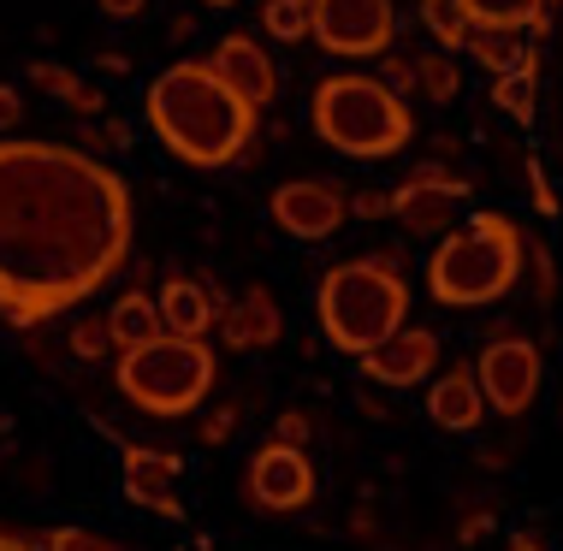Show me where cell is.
<instances>
[{
    "mask_svg": "<svg viewBox=\"0 0 563 551\" xmlns=\"http://www.w3.org/2000/svg\"><path fill=\"white\" fill-rule=\"evenodd\" d=\"M131 184L71 143L0 136V320L42 327L125 267Z\"/></svg>",
    "mask_w": 563,
    "mask_h": 551,
    "instance_id": "6da1fadb",
    "label": "cell"
},
{
    "mask_svg": "<svg viewBox=\"0 0 563 551\" xmlns=\"http://www.w3.org/2000/svg\"><path fill=\"white\" fill-rule=\"evenodd\" d=\"M143 107H148V131L161 136V148H173V155L185 166H196V173L232 166L243 148H250L255 113H262V107L243 101L208 59H178V66H166L161 78L148 84Z\"/></svg>",
    "mask_w": 563,
    "mask_h": 551,
    "instance_id": "7a4b0ae2",
    "label": "cell"
},
{
    "mask_svg": "<svg viewBox=\"0 0 563 551\" xmlns=\"http://www.w3.org/2000/svg\"><path fill=\"white\" fill-rule=\"evenodd\" d=\"M528 238L510 213H468L428 255V297L445 309H486L522 285Z\"/></svg>",
    "mask_w": 563,
    "mask_h": 551,
    "instance_id": "3957f363",
    "label": "cell"
},
{
    "mask_svg": "<svg viewBox=\"0 0 563 551\" xmlns=\"http://www.w3.org/2000/svg\"><path fill=\"white\" fill-rule=\"evenodd\" d=\"M309 125L327 148H339L350 161H391L416 136V113L374 71H332V78L314 84Z\"/></svg>",
    "mask_w": 563,
    "mask_h": 551,
    "instance_id": "277c9868",
    "label": "cell"
},
{
    "mask_svg": "<svg viewBox=\"0 0 563 551\" xmlns=\"http://www.w3.org/2000/svg\"><path fill=\"white\" fill-rule=\"evenodd\" d=\"M314 315L339 356H368L374 344H386L398 327H409V285L398 273V255L339 262L314 290Z\"/></svg>",
    "mask_w": 563,
    "mask_h": 551,
    "instance_id": "5b68a950",
    "label": "cell"
},
{
    "mask_svg": "<svg viewBox=\"0 0 563 551\" xmlns=\"http://www.w3.org/2000/svg\"><path fill=\"white\" fill-rule=\"evenodd\" d=\"M119 392L131 397V409L155 421L196 416L202 397L214 392V350L208 339H173V332L119 350Z\"/></svg>",
    "mask_w": 563,
    "mask_h": 551,
    "instance_id": "8992f818",
    "label": "cell"
},
{
    "mask_svg": "<svg viewBox=\"0 0 563 551\" xmlns=\"http://www.w3.org/2000/svg\"><path fill=\"white\" fill-rule=\"evenodd\" d=\"M314 42L332 59H379L398 42L391 0H314Z\"/></svg>",
    "mask_w": 563,
    "mask_h": 551,
    "instance_id": "52a82bcc",
    "label": "cell"
},
{
    "mask_svg": "<svg viewBox=\"0 0 563 551\" xmlns=\"http://www.w3.org/2000/svg\"><path fill=\"white\" fill-rule=\"evenodd\" d=\"M243 493H250V504L267 516H297L314 504V493H321V474H314L302 445L267 439V445L250 456V469H243Z\"/></svg>",
    "mask_w": 563,
    "mask_h": 551,
    "instance_id": "ba28073f",
    "label": "cell"
},
{
    "mask_svg": "<svg viewBox=\"0 0 563 551\" xmlns=\"http://www.w3.org/2000/svg\"><path fill=\"white\" fill-rule=\"evenodd\" d=\"M540 374H545L540 344L516 339V332H493V339H486V350H481V362H475V379H481V392H486V409H498L505 421H516V416H528V409H534Z\"/></svg>",
    "mask_w": 563,
    "mask_h": 551,
    "instance_id": "9c48e42d",
    "label": "cell"
},
{
    "mask_svg": "<svg viewBox=\"0 0 563 551\" xmlns=\"http://www.w3.org/2000/svg\"><path fill=\"white\" fill-rule=\"evenodd\" d=\"M267 220L297 243H321L350 220V190L339 178H291L267 196Z\"/></svg>",
    "mask_w": 563,
    "mask_h": 551,
    "instance_id": "30bf717a",
    "label": "cell"
},
{
    "mask_svg": "<svg viewBox=\"0 0 563 551\" xmlns=\"http://www.w3.org/2000/svg\"><path fill=\"white\" fill-rule=\"evenodd\" d=\"M463 196H468V178H456L439 161H428L391 190V220L409 238H445L456 225V213H463Z\"/></svg>",
    "mask_w": 563,
    "mask_h": 551,
    "instance_id": "8fae6325",
    "label": "cell"
},
{
    "mask_svg": "<svg viewBox=\"0 0 563 551\" xmlns=\"http://www.w3.org/2000/svg\"><path fill=\"white\" fill-rule=\"evenodd\" d=\"M178 481H185L178 451L125 445V498L136 504V510L161 516V522H178V516H185V493H178Z\"/></svg>",
    "mask_w": 563,
    "mask_h": 551,
    "instance_id": "7c38bea8",
    "label": "cell"
},
{
    "mask_svg": "<svg viewBox=\"0 0 563 551\" xmlns=\"http://www.w3.org/2000/svg\"><path fill=\"white\" fill-rule=\"evenodd\" d=\"M356 362H362V374H368L374 386H391V392L421 386V379H433V367H439V332L433 327H398L386 344H374L368 356H356Z\"/></svg>",
    "mask_w": 563,
    "mask_h": 551,
    "instance_id": "4fadbf2b",
    "label": "cell"
},
{
    "mask_svg": "<svg viewBox=\"0 0 563 551\" xmlns=\"http://www.w3.org/2000/svg\"><path fill=\"white\" fill-rule=\"evenodd\" d=\"M208 66H214L250 107H273V101H279V66H273V54L255 36H220L214 54H208Z\"/></svg>",
    "mask_w": 563,
    "mask_h": 551,
    "instance_id": "5bb4252c",
    "label": "cell"
},
{
    "mask_svg": "<svg viewBox=\"0 0 563 551\" xmlns=\"http://www.w3.org/2000/svg\"><path fill=\"white\" fill-rule=\"evenodd\" d=\"M220 332H225V350H267V344H279L285 320H279L273 290L250 285L238 302H225V309H220Z\"/></svg>",
    "mask_w": 563,
    "mask_h": 551,
    "instance_id": "9a60e30c",
    "label": "cell"
},
{
    "mask_svg": "<svg viewBox=\"0 0 563 551\" xmlns=\"http://www.w3.org/2000/svg\"><path fill=\"white\" fill-rule=\"evenodd\" d=\"M428 416L445 433H475L486 421V392L475 379V367H445V374L428 386Z\"/></svg>",
    "mask_w": 563,
    "mask_h": 551,
    "instance_id": "2e32d148",
    "label": "cell"
},
{
    "mask_svg": "<svg viewBox=\"0 0 563 551\" xmlns=\"http://www.w3.org/2000/svg\"><path fill=\"white\" fill-rule=\"evenodd\" d=\"M155 302H161V327L173 332V339H208V327L220 320L208 285H196V279H166L155 290Z\"/></svg>",
    "mask_w": 563,
    "mask_h": 551,
    "instance_id": "e0dca14e",
    "label": "cell"
},
{
    "mask_svg": "<svg viewBox=\"0 0 563 551\" xmlns=\"http://www.w3.org/2000/svg\"><path fill=\"white\" fill-rule=\"evenodd\" d=\"M108 332H113V350H136L148 339H161V302L148 290H125V297L108 309Z\"/></svg>",
    "mask_w": 563,
    "mask_h": 551,
    "instance_id": "ac0fdd59",
    "label": "cell"
},
{
    "mask_svg": "<svg viewBox=\"0 0 563 551\" xmlns=\"http://www.w3.org/2000/svg\"><path fill=\"white\" fill-rule=\"evenodd\" d=\"M463 54L475 59L481 71H493V78H505V71H522V66H540V54L522 42V30H475Z\"/></svg>",
    "mask_w": 563,
    "mask_h": 551,
    "instance_id": "d6986e66",
    "label": "cell"
},
{
    "mask_svg": "<svg viewBox=\"0 0 563 551\" xmlns=\"http://www.w3.org/2000/svg\"><path fill=\"white\" fill-rule=\"evenodd\" d=\"M30 84L36 89H48V96L59 107H71V113H101V89H89L78 71H66V66H54V59H42V66H30Z\"/></svg>",
    "mask_w": 563,
    "mask_h": 551,
    "instance_id": "ffe728a7",
    "label": "cell"
},
{
    "mask_svg": "<svg viewBox=\"0 0 563 551\" xmlns=\"http://www.w3.org/2000/svg\"><path fill=\"white\" fill-rule=\"evenodd\" d=\"M534 101H540V66H522V71H505L493 78V107L516 125H534Z\"/></svg>",
    "mask_w": 563,
    "mask_h": 551,
    "instance_id": "44dd1931",
    "label": "cell"
},
{
    "mask_svg": "<svg viewBox=\"0 0 563 551\" xmlns=\"http://www.w3.org/2000/svg\"><path fill=\"white\" fill-rule=\"evenodd\" d=\"M262 30L273 42H309L314 36V0H262Z\"/></svg>",
    "mask_w": 563,
    "mask_h": 551,
    "instance_id": "7402d4cb",
    "label": "cell"
},
{
    "mask_svg": "<svg viewBox=\"0 0 563 551\" xmlns=\"http://www.w3.org/2000/svg\"><path fill=\"white\" fill-rule=\"evenodd\" d=\"M456 89H463V71H456L451 48L416 54V96L421 101H456Z\"/></svg>",
    "mask_w": 563,
    "mask_h": 551,
    "instance_id": "603a6c76",
    "label": "cell"
},
{
    "mask_svg": "<svg viewBox=\"0 0 563 551\" xmlns=\"http://www.w3.org/2000/svg\"><path fill=\"white\" fill-rule=\"evenodd\" d=\"M421 24L433 30L439 48H468V36H475V19L463 12V0H421Z\"/></svg>",
    "mask_w": 563,
    "mask_h": 551,
    "instance_id": "cb8c5ba5",
    "label": "cell"
},
{
    "mask_svg": "<svg viewBox=\"0 0 563 551\" xmlns=\"http://www.w3.org/2000/svg\"><path fill=\"white\" fill-rule=\"evenodd\" d=\"M463 12L475 19V30H528L545 7H534V0H463Z\"/></svg>",
    "mask_w": 563,
    "mask_h": 551,
    "instance_id": "d4e9b609",
    "label": "cell"
},
{
    "mask_svg": "<svg viewBox=\"0 0 563 551\" xmlns=\"http://www.w3.org/2000/svg\"><path fill=\"white\" fill-rule=\"evenodd\" d=\"M108 350H113L108 315H84L78 327H71V356H78V362H101Z\"/></svg>",
    "mask_w": 563,
    "mask_h": 551,
    "instance_id": "484cf974",
    "label": "cell"
},
{
    "mask_svg": "<svg viewBox=\"0 0 563 551\" xmlns=\"http://www.w3.org/2000/svg\"><path fill=\"white\" fill-rule=\"evenodd\" d=\"M42 551H125V546L108 540V533H96V528H54L48 540H42Z\"/></svg>",
    "mask_w": 563,
    "mask_h": 551,
    "instance_id": "4316f807",
    "label": "cell"
},
{
    "mask_svg": "<svg viewBox=\"0 0 563 551\" xmlns=\"http://www.w3.org/2000/svg\"><path fill=\"white\" fill-rule=\"evenodd\" d=\"M528 262H534V297L540 302H558V267H552V255H545V243H534V238H528Z\"/></svg>",
    "mask_w": 563,
    "mask_h": 551,
    "instance_id": "83f0119b",
    "label": "cell"
},
{
    "mask_svg": "<svg viewBox=\"0 0 563 551\" xmlns=\"http://www.w3.org/2000/svg\"><path fill=\"white\" fill-rule=\"evenodd\" d=\"M350 213H356V220H386V213H391V190H356V196H350Z\"/></svg>",
    "mask_w": 563,
    "mask_h": 551,
    "instance_id": "f1b7e54d",
    "label": "cell"
},
{
    "mask_svg": "<svg viewBox=\"0 0 563 551\" xmlns=\"http://www.w3.org/2000/svg\"><path fill=\"white\" fill-rule=\"evenodd\" d=\"M379 59H386V84L409 101V89H416V59H404V54H379Z\"/></svg>",
    "mask_w": 563,
    "mask_h": 551,
    "instance_id": "f546056e",
    "label": "cell"
},
{
    "mask_svg": "<svg viewBox=\"0 0 563 551\" xmlns=\"http://www.w3.org/2000/svg\"><path fill=\"white\" fill-rule=\"evenodd\" d=\"M528 190H534V208L540 213H558V196H552V184H545V166L540 161H528Z\"/></svg>",
    "mask_w": 563,
    "mask_h": 551,
    "instance_id": "4dcf8cb0",
    "label": "cell"
},
{
    "mask_svg": "<svg viewBox=\"0 0 563 551\" xmlns=\"http://www.w3.org/2000/svg\"><path fill=\"white\" fill-rule=\"evenodd\" d=\"M232 433H238V416H232V409H214V416L202 421V439H208V445H225Z\"/></svg>",
    "mask_w": 563,
    "mask_h": 551,
    "instance_id": "1f68e13d",
    "label": "cell"
},
{
    "mask_svg": "<svg viewBox=\"0 0 563 551\" xmlns=\"http://www.w3.org/2000/svg\"><path fill=\"white\" fill-rule=\"evenodd\" d=\"M273 439H285V445H302V439H309V416H302V409H285L279 416V433Z\"/></svg>",
    "mask_w": 563,
    "mask_h": 551,
    "instance_id": "d6a6232c",
    "label": "cell"
},
{
    "mask_svg": "<svg viewBox=\"0 0 563 551\" xmlns=\"http://www.w3.org/2000/svg\"><path fill=\"white\" fill-rule=\"evenodd\" d=\"M24 119V101H19V89L12 84H0V131H12Z\"/></svg>",
    "mask_w": 563,
    "mask_h": 551,
    "instance_id": "836d02e7",
    "label": "cell"
},
{
    "mask_svg": "<svg viewBox=\"0 0 563 551\" xmlns=\"http://www.w3.org/2000/svg\"><path fill=\"white\" fill-rule=\"evenodd\" d=\"M101 12H108V19H143L148 12V0H96Z\"/></svg>",
    "mask_w": 563,
    "mask_h": 551,
    "instance_id": "e575fe53",
    "label": "cell"
},
{
    "mask_svg": "<svg viewBox=\"0 0 563 551\" xmlns=\"http://www.w3.org/2000/svg\"><path fill=\"white\" fill-rule=\"evenodd\" d=\"M0 551H42V546L24 540V533H7V528H0Z\"/></svg>",
    "mask_w": 563,
    "mask_h": 551,
    "instance_id": "d590c367",
    "label": "cell"
},
{
    "mask_svg": "<svg viewBox=\"0 0 563 551\" xmlns=\"http://www.w3.org/2000/svg\"><path fill=\"white\" fill-rule=\"evenodd\" d=\"M505 551H545L540 540H534V533H510V546Z\"/></svg>",
    "mask_w": 563,
    "mask_h": 551,
    "instance_id": "8d00e7d4",
    "label": "cell"
},
{
    "mask_svg": "<svg viewBox=\"0 0 563 551\" xmlns=\"http://www.w3.org/2000/svg\"><path fill=\"white\" fill-rule=\"evenodd\" d=\"M202 7H238V0H202Z\"/></svg>",
    "mask_w": 563,
    "mask_h": 551,
    "instance_id": "74e56055",
    "label": "cell"
},
{
    "mask_svg": "<svg viewBox=\"0 0 563 551\" xmlns=\"http://www.w3.org/2000/svg\"><path fill=\"white\" fill-rule=\"evenodd\" d=\"M534 7H558V0H534Z\"/></svg>",
    "mask_w": 563,
    "mask_h": 551,
    "instance_id": "f35d334b",
    "label": "cell"
}]
</instances>
